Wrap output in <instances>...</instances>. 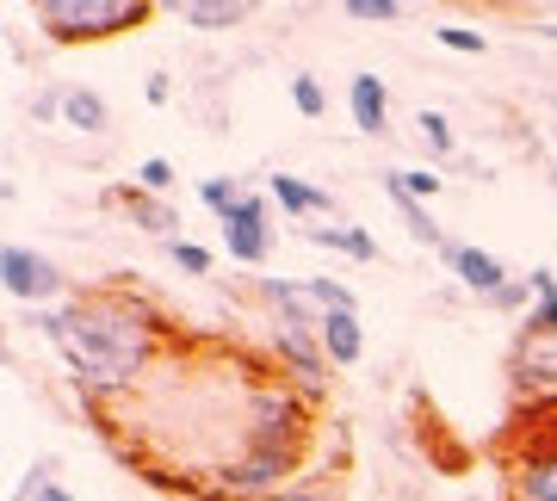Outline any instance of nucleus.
Masks as SVG:
<instances>
[{
  "mask_svg": "<svg viewBox=\"0 0 557 501\" xmlns=\"http://www.w3.org/2000/svg\"><path fill=\"white\" fill-rule=\"evenodd\" d=\"M379 186H384V192H391V204H397L403 229H409V236H416L421 248H434V254H440V248L453 241V236H446V229H440V223H434V211H428V204H421V199H409V192H403V186L391 180V167H384V174H379Z\"/></svg>",
  "mask_w": 557,
  "mask_h": 501,
  "instance_id": "16",
  "label": "nucleus"
},
{
  "mask_svg": "<svg viewBox=\"0 0 557 501\" xmlns=\"http://www.w3.org/2000/svg\"><path fill=\"white\" fill-rule=\"evenodd\" d=\"M539 32H545V38H552V43H557V20H552V25H539Z\"/></svg>",
  "mask_w": 557,
  "mask_h": 501,
  "instance_id": "36",
  "label": "nucleus"
},
{
  "mask_svg": "<svg viewBox=\"0 0 557 501\" xmlns=\"http://www.w3.org/2000/svg\"><path fill=\"white\" fill-rule=\"evenodd\" d=\"M310 446H260V440H236V452L205 464V483L218 501H273L292 483H304Z\"/></svg>",
  "mask_w": 557,
  "mask_h": 501,
  "instance_id": "2",
  "label": "nucleus"
},
{
  "mask_svg": "<svg viewBox=\"0 0 557 501\" xmlns=\"http://www.w3.org/2000/svg\"><path fill=\"white\" fill-rule=\"evenodd\" d=\"M508 390L515 409H557V335L520 322L515 347H508Z\"/></svg>",
  "mask_w": 557,
  "mask_h": 501,
  "instance_id": "5",
  "label": "nucleus"
},
{
  "mask_svg": "<svg viewBox=\"0 0 557 501\" xmlns=\"http://www.w3.org/2000/svg\"><path fill=\"white\" fill-rule=\"evenodd\" d=\"M322 353H329V365H359L366 360L359 310H329V316H322Z\"/></svg>",
  "mask_w": 557,
  "mask_h": 501,
  "instance_id": "15",
  "label": "nucleus"
},
{
  "mask_svg": "<svg viewBox=\"0 0 557 501\" xmlns=\"http://www.w3.org/2000/svg\"><path fill=\"white\" fill-rule=\"evenodd\" d=\"M391 180H397L409 199H421V204L446 192V174H434V167H391Z\"/></svg>",
  "mask_w": 557,
  "mask_h": 501,
  "instance_id": "22",
  "label": "nucleus"
},
{
  "mask_svg": "<svg viewBox=\"0 0 557 501\" xmlns=\"http://www.w3.org/2000/svg\"><path fill=\"white\" fill-rule=\"evenodd\" d=\"M440 266H446L465 291H478L483 303H490L502 285L515 279V273H508V261H496V254H490V248H478V241H446V248H440Z\"/></svg>",
  "mask_w": 557,
  "mask_h": 501,
  "instance_id": "10",
  "label": "nucleus"
},
{
  "mask_svg": "<svg viewBox=\"0 0 557 501\" xmlns=\"http://www.w3.org/2000/svg\"><path fill=\"white\" fill-rule=\"evenodd\" d=\"M273 501H341L335 489H322V483H292L285 496H273Z\"/></svg>",
  "mask_w": 557,
  "mask_h": 501,
  "instance_id": "32",
  "label": "nucleus"
},
{
  "mask_svg": "<svg viewBox=\"0 0 557 501\" xmlns=\"http://www.w3.org/2000/svg\"><path fill=\"white\" fill-rule=\"evenodd\" d=\"M106 204L131 211V223H137V229H149V236L180 241V211L168 199H156V192H143L137 180H131V186H106Z\"/></svg>",
  "mask_w": 557,
  "mask_h": 501,
  "instance_id": "13",
  "label": "nucleus"
},
{
  "mask_svg": "<svg viewBox=\"0 0 557 501\" xmlns=\"http://www.w3.org/2000/svg\"><path fill=\"white\" fill-rule=\"evenodd\" d=\"M416 130H421V142H428L440 161L458 155V130L446 124V112H434V105H428V112H416Z\"/></svg>",
  "mask_w": 557,
  "mask_h": 501,
  "instance_id": "20",
  "label": "nucleus"
},
{
  "mask_svg": "<svg viewBox=\"0 0 557 501\" xmlns=\"http://www.w3.org/2000/svg\"><path fill=\"white\" fill-rule=\"evenodd\" d=\"M508 501H557V422L520 415V440L508 452Z\"/></svg>",
  "mask_w": 557,
  "mask_h": 501,
  "instance_id": "6",
  "label": "nucleus"
},
{
  "mask_svg": "<svg viewBox=\"0 0 557 501\" xmlns=\"http://www.w3.org/2000/svg\"><path fill=\"white\" fill-rule=\"evenodd\" d=\"M310 427H317V397H304L292 378L260 372V378L242 390V440L310 446Z\"/></svg>",
  "mask_w": 557,
  "mask_h": 501,
  "instance_id": "3",
  "label": "nucleus"
},
{
  "mask_svg": "<svg viewBox=\"0 0 557 501\" xmlns=\"http://www.w3.org/2000/svg\"><path fill=\"white\" fill-rule=\"evenodd\" d=\"M341 13H347V20H366V25H391V20H403L397 0H341Z\"/></svg>",
  "mask_w": 557,
  "mask_h": 501,
  "instance_id": "28",
  "label": "nucleus"
},
{
  "mask_svg": "<svg viewBox=\"0 0 557 501\" xmlns=\"http://www.w3.org/2000/svg\"><path fill=\"white\" fill-rule=\"evenodd\" d=\"M292 105H298L304 118H322V112H329V93H322V80L310 75V68L292 75Z\"/></svg>",
  "mask_w": 557,
  "mask_h": 501,
  "instance_id": "25",
  "label": "nucleus"
},
{
  "mask_svg": "<svg viewBox=\"0 0 557 501\" xmlns=\"http://www.w3.org/2000/svg\"><path fill=\"white\" fill-rule=\"evenodd\" d=\"M304 285H310V298H317L322 316H329V310H359V298L335 279V273H317V279H304Z\"/></svg>",
  "mask_w": 557,
  "mask_h": 501,
  "instance_id": "23",
  "label": "nucleus"
},
{
  "mask_svg": "<svg viewBox=\"0 0 557 501\" xmlns=\"http://www.w3.org/2000/svg\"><path fill=\"white\" fill-rule=\"evenodd\" d=\"M32 20L50 43H100V38H124L143 20H156L149 0H38Z\"/></svg>",
  "mask_w": 557,
  "mask_h": 501,
  "instance_id": "4",
  "label": "nucleus"
},
{
  "mask_svg": "<svg viewBox=\"0 0 557 501\" xmlns=\"http://www.w3.org/2000/svg\"><path fill=\"white\" fill-rule=\"evenodd\" d=\"M304 241H317V248H329V254H347V261H359V266L379 261V241L366 236L359 223H310Z\"/></svg>",
  "mask_w": 557,
  "mask_h": 501,
  "instance_id": "17",
  "label": "nucleus"
},
{
  "mask_svg": "<svg viewBox=\"0 0 557 501\" xmlns=\"http://www.w3.org/2000/svg\"><path fill=\"white\" fill-rule=\"evenodd\" d=\"M267 353H273V372L292 378L304 397H322L329 390V353H322V335H304V328H273L267 335Z\"/></svg>",
  "mask_w": 557,
  "mask_h": 501,
  "instance_id": "8",
  "label": "nucleus"
},
{
  "mask_svg": "<svg viewBox=\"0 0 557 501\" xmlns=\"http://www.w3.org/2000/svg\"><path fill=\"white\" fill-rule=\"evenodd\" d=\"M434 38L446 43V50H458V57H483V50H490V38L471 32V25H434Z\"/></svg>",
  "mask_w": 557,
  "mask_h": 501,
  "instance_id": "27",
  "label": "nucleus"
},
{
  "mask_svg": "<svg viewBox=\"0 0 557 501\" xmlns=\"http://www.w3.org/2000/svg\"><path fill=\"white\" fill-rule=\"evenodd\" d=\"M62 124L81 130V137H106L112 130V105L94 87H62Z\"/></svg>",
  "mask_w": 557,
  "mask_h": 501,
  "instance_id": "18",
  "label": "nucleus"
},
{
  "mask_svg": "<svg viewBox=\"0 0 557 501\" xmlns=\"http://www.w3.org/2000/svg\"><path fill=\"white\" fill-rule=\"evenodd\" d=\"M0 291L13 303H25V310H57V303H69L62 266L44 248H25V241H7L0 248Z\"/></svg>",
  "mask_w": 557,
  "mask_h": 501,
  "instance_id": "7",
  "label": "nucleus"
},
{
  "mask_svg": "<svg viewBox=\"0 0 557 501\" xmlns=\"http://www.w3.org/2000/svg\"><path fill=\"white\" fill-rule=\"evenodd\" d=\"M38 501H75V496H69V489H62V483H50V489H44Z\"/></svg>",
  "mask_w": 557,
  "mask_h": 501,
  "instance_id": "35",
  "label": "nucleus"
},
{
  "mask_svg": "<svg viewBox=\"0 0 557 501\" xmlns=\"http://www.w3.org/2000/svg\"><path fill=\"white\" fill-rule=\"evenodd\" d=\"M137 186L161 199V192L174 186V161H168V155H149V161H137Z\"/></svg>",
  "mask_w": 557,
  "mask_h": 501,
  "instance_id": "29",
  "label": "nucleus"
},
{
  "mask_svg": "<svg viewBox=\"0 0 557 501\" xmlns=\"http://www.w3.org/2000/svg\"><path fill=\"white\" fill-rule=\"evenodd\" d=\"M242 192H248V186L230 180V174H211V180H199V204L211 211V217H230V211L242 204Z\"/></svg>",
  "mask_w": 557,
  "mask_h": 501,
  "instance_id": "21",
  "label": "nucleus"
},
{
  "mask_svg": "<svg viewBox=\"0 0 557 501\" xmlns=\"http://www.w3.org/2000/svg\"><path fill=\"white\" fill-rule=\"evenodd\" d=\"M533 303H539L533 285H527V279H508L496 298H490V310H496V316H520V322H527V316H533Z\"/></svg>",
  "mask_w": 557,
  "mask_h": 501,
  "instance_id": "24",
  "label": "nucleus"
},
{
  "mask_svg": "<svg viewBox=\"0 0 557 501\" xmlns=\"http://www.w3.org/2000/svg\"><path fill=\"white\" fill-rule=\"evenodd\" d=\"M38 335L62 360V372L75 378L87 409L124 397L149 378V365L161 360V335L168 322L149 298H119V291H87L38 316Z\"/></svg>",
  "mask_w": 557,
  "mask_h": 501,
  "instance_id": "1",
  "label": "nucleus"
},
{
  "mask_svg": "<svg viewBox=\"0 0 557 501\" xmlns=\"http://www.w3.org/2000/svg\"><path fill=\"white\" fill-rule=\"evenodd\" d=\"M168 261H174L180 273H193V279H205V273L218 266V261H211V248H205V241H186V236H180V241H168Z\"/></svg>",
  "mask_w": 557,
  "mask_h": 501,
  "instance_id": "26",
  "label": "nucleus"
},
{
  "mask_svg": "<svg viewBox=\"0 0 557 501\" xmlns=\"http://www.w3.org/2000/svg\"><path fill=\"white\" fill-rule=\"evenodd\" d=\"M347 118L359 137H384L391 130V87L379 75H354L347 80Z\"/></svg>",
  "mask_w": 557,
  "mask_h": 501,
  "instance_id": "14",
  "label": "nucleus"
},
{
  "mask_svg": "<svg viewBox=\"0 0 557 501\" xmlns=\"http://www.w3.org/2000/svg\"><path fill=\"white\" fill-rule=\"evenodd\" d=\"M143 100H149V105H168V100H174V80L161 75V68H149V80H143Z\"/></svg>",
  "mask_w": 557,
  "mask_h": 501,
  "instance_id": "31",
  "label": "nucleus"
},
{
  "mask_svg": "<svg viewBox=\"0 0 557 501\" xmlns=\"http://www.w3.org/2000/svg\"><path fill=\"white\" fill-rule=\"evenodd\" d=\"M527 322H533V328H552V335H557V291H552V298H539Z\"/></svg>",
  "mask_w": 557,
  "mask_h": 501,
  "instance_id": "33",
  "label": "nucleus"
},
{
  "mask_svg": "<svg viewBox=\"0 0 557 501\" xmlns=\"http://www.w3.org/2000/svg\"><path fill=\"white\" fill-rule=\"evenodd\" d=\"M465 501H478V496H465Z\"/></svg>",
  "mask_w": 557,
  "mask_h": 501,
  "instance_id": "37",
  "label": "nucleus"
},
{
  "mask_svg": "<svg viewBox=\"0 0 557 501\" xmlns=\"http://www.w3.org/2000/svg\"><path fill=\"white\" fill-rule=\"evenodd\" d=\"M223 223V248H230V261L236 266H267L273 254V199H260V192H242V204L230 211Z\"/></svg>",
  "mask_w": 557,
  "mask_h": 501,
  "instance_id": "9",
  "label": "nucleus"
},
{
  "mask_svg": "<svg viewBox=\"0 0 557 501\" xmlns=\"http://www.w3.org/2000/svg\"><path fill=\"white\" fill-rule=\"evenodd\" d=\"M174 13L193 25V32H236V25L255 20V7H248V0H180Z\"/></svg>",
  "mask_w": 557,
  "mask_h": 501,
  "instance_id": "19",
  "label": "nucleus"
},
{
  "mask_svg": "<svg viewBox=\"0 0 557 501\" xmlns=\"http://www.w3.org/2000/svg\"><path fill=\"white\" fill-rule=\"evenodd\" d=\"M260 310L273 316V328H304V335H322V310L310 298L304 279H255Z\"/></svg>",
  "mask_w": 557,
  "mask_h": 501,
  "instance_id": "11",
  "label": "nucleus"
},
{
  "mask_svg": "<svg viewBox=\"0 0 557 501\" xmlns=\"http://www.w3.org/2000/svg\"><path fill=\"white\" fill-rule=\"evenodd\" d=\"M50 483H57V459H38L32 471H25V483H20V496H13V501H38Z\"/></svg>",
  "mask_w": 557,
  "mask_h": 501,
  "instance_id": "30",
  "label": "nucleus"
},
{
  "mask_svg": "<svg viewBox=\"0 0 557 501\" xmlns=\"http://www.w3.org/2000/svg\"><path fill=\"white\" fill-rule=\"evenodd\" d=\"M527 285H533V298H552V291H557V273H552V266H533V273H527Z\"/></svg>",
  "mask_w": 557,
  "mask_h": 501,
  "instance_id": "34",
  "label": "nucleus"
},
{
  "mask_svg": "<svg viewBox=\"0 0 557 501\" xmlns=\"http://www.w3.org/2000/svg\"><path fill=\"white\" fill-rule=\"evenodd\" d=\"M267 199H273L292 223H298V229H310L317 217H335V199H329L322 186L298 180V174H285V167H273V174H267Z\"/></svg>",
  "mask_w": 557,
  "mask_h": 501,
  "instance_id": "12",
  "label": "nucleus"
}]
</instances>
